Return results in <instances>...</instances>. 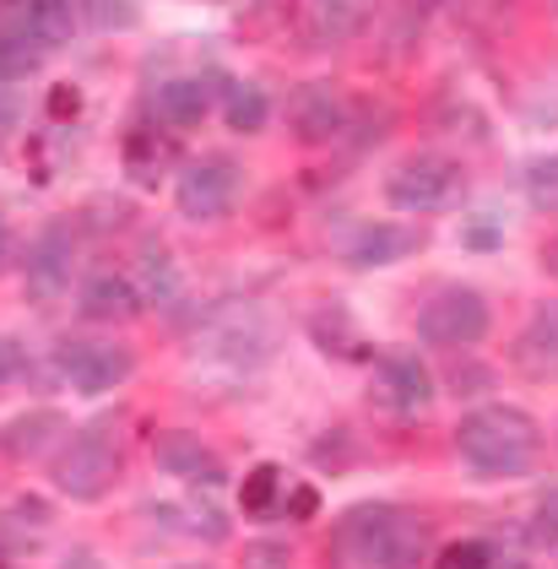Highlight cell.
I'll return each instance as SVG.
<instances>
[{"label": "cell", "instance_id": "11", "mask_svg": "<svg viewBox=\"0 0 558 569\" xmlns=\"http://www.w3.org/2000/svg\"><path fill=\"white\" fill-rule=\"evenodd\" d=\"M375 0H299V44L303 49H337L363 33Z\"/></svg>", "mask_w": 558, "mask_h": 569}, {"label": "cell", "instance_id": "40", "mask_svg": "<svg viewBox=\"0 0 558 569\" xmlns=\"http://www.w3.org/2000/svg\"><path fill=\"white\" fill-rule=\"evenodd\" d=\"M0 131H6V114H0Z\"/></svg>", "mask_w": 558, "mask_h": 569}, {"label": "cell", "instance_id": "15", "mask_svg": "<svg viewBox=\"0 0 558 569\" xmlns=\"http://www.w3.org/2000/svg\"><path fill=\"white\" fill-rule=\"evenodd\" d=\"M60 439H66V418L39 407V412H22V418H11L0 429V456H11V461H43Z\"/></svg>", "mask_w": 558, "mask_h": 569}, {"label": "cell", "instance_id": "17", "mask_svg": "<svg viewBox=\"0 0 558 569\" xmlns=\"http://www.w3.org/2000/svg\"><path fill=\"white\" fill-rule=\"evenodd\" d=\"M207 114H212V92L201 77H179L158 92V120H169L173 131H196Z\"/></svg>", "mask_w": 558, "mask_h": 569}, {"label": "cell", "instance_id": "6", "mask_svg": "<svg viewBox=\"0 0 558 569\" xmlns=\"http://www.w3.org/2000/svg\"><path fill=\"white\" fill-rule=\"evenodd\" d=\"M239 196H245V174H239V163L222 158V152H207V158L185 163L179 179H173V201H179V212L190 222L228 218V212L239 207Z\"/></svg>", "mask_w": 558, "mask_h": 569}, {"label": "cell", "instance_id": "24", "mask_svg": "<svg viewBox=\"0 0 558 569\" xmlns=\"http://www.w3.org/2000/svg\"><path fill=\"white\" fill-rule=\"evenodd\" d=\"M39 54L43 49L28 39V33H0V82H22V77H33L39 71Z\"/></svg>", "mask_w": 558, "mask_h": 569}, {"label": "cell", "instance_id": "32", "mask_svg": "<svg viewBox=\"0 0 558 569\" xmlns=\"http://www.w3.org/2000/svg\"><path fill=\"white\" fill-rule=\"evenodd\" d=\"M28 375V348L17 337H0V386H17Z\"/></svg>", "mask_w": 558, "mask_h": 569}, {"label": "cell", "instance_id": "12", "mask_svg": "<svg viewBox=\"0 0 558 569\" xmlns=\"http://www.w3.org/2000/svg\"><path fill=\"white\" fill-rule=\"evenodd\" d=\"M510 363L526 380H558V305H537L510 342Z\"/></svg>", "mask_w": 558, "mask_h": 569}, {"label": "cell", "instance_id": "16", "mask_svg": "<svg viewBox=\"0 0 558 569\" xmlns=\"http://www.w3.org/2000/svg\"><path fill=\"white\" fill-rule=\"evenodd\" d=\"M152 461L169 478H217L222 472L217 456L201 445V435H185V429H169V435L152 439Z\"/></svg>", "mask_w": 558, "mask_h": 569}, {"label": "cell", "instance_id": "22", "mask_svg": "<svg viewBox=\"0 0 558 569\" xmlns=\"http://www.w3.org/2000/svg\"><path fill=\"white\" fill-rule=\"evenodd\" d=\"M315 342L326 352H337V358H363V337H358V326L347 320L342 309H320L315 315Z\"/></svg>", "mask_w": 558, "mask_h": 569}, {"label": "cell", "instance_id": "33", "mask_svg": "<svg viewBox=\"0 0 558 569\" xmlns=\"http://www.w3.org/2000/svg\"><path fill=\"white\" fill-rule=\"evenodd\" d=\"M239 569H288V548L282 542H250Z\"/></svg>", "mask_w": 558, "mask_h": 569}, {"label": "cell", "instance_id": "36", "mask_svg": "<svg viewBox=\"0 0 558 569\" xmlns=\"http://www.w3.org/2000/svg\"><path fill=\"white\" fill-rule=\"evenodd\" d=\"M60 569H103V559H98V553H87V548H71V553L60 559Z\"/></svg>", "mask_w": 558, "mask_h": 569}, {"label": "cell", "instance_id": "30", "mask_svg": "<svg viewBox=\"0 0 558 569\" xmlns=\"http://www.w3.org/2000/svg\"><path fill=\"white\" fill-rule=\"evenodd\" d=\"M43 109H49V120H60V126H66V120H77V114H82V92L71 88V82H54L49 98H43Z\"/></svg>", "mask_w": 558, "mask_h": 569}, {"label": "cell", "instance_id": "4", "mask_svg": "<svg viewBox=\"0 0 558 569\" xmlns=\"http://www.w3.org/2000/svg\"><path fill=\"white\" fill-rule=\"evenodd\" d=\"M49 472H54V488L60 493H71V499H103L114 478H120V439L114 429L98 418V423H87L82 435H71L60 450H54V461H49Z\"/></svg>", "mask_w": 558, "mask_h": 569}, {"label": "cell", "instance_id": "19", "mask_svg": "<svg viewBox=\"0 0 558 569\" xmlns=\"http://www.w3.org/2000/svg\"><path fill=\"white\" fill-rule=\"evenodd\" d=\"M22 33H28L39 49L71 44V33H77V11H71V0H28V11H22Z\"/></svg>", "mask_w": 558, "mask_h": 569}, {"label": "cell", "instance_id": "31", "mask_svg": "<svg viewBox=\"0 0 558 569\" xmlns=\"http://www.w3.org/2000/svg\"><path fill=\"white\" fill-rule=\"evenodd\" d=\"M185 526H190L196 537H207V542H222V537H228V516H217L212 505H190Z\"/></svg>", "mask_w": 558, "mask_h": 569}, {"label": "cell", "instance_id": "27", "mask_svg": "<svg viewBox=\"0 0 558 569\" xmlns=\"http://www.w3.org/2000/svg\"><path fill=\"white\" fill-rule=\"evenodd\" d=\"M461 244H467L472 256H494V250L505 244V222L499 218H467L461 222Z\"/></svg>", "mask_w": 558, "mask_h": 569}, {"label": "cell", "instance_id": "20", "mask_svg": "<svg viewBox=\"0 0 558 569\" xmlns=\"http://www.w3.org/2000/svg\"><path fill=\"white\" fill-rule=\"evenodd\" d=\"M222 120L233 136H256L266 131L271 120V98L256 88V82H228V98H222Z\"/></svg>", "mask_w": 558, "mask_h": 569}, {"label": "cell", "instance_id": "25", "mask_svg": "<svg viewBox=\"0 0 558 569\" xmlns=\"http://www.w3.org/2000/svg\"><path fill=\"white\" fill-rule=\"evenodd\" d=\"M141 22V0H87V28L98 33H130Z\"/></svg>", "mask_w": 558, "mask_h": 569}, {"label": "cell", "instance_id": "18", "mask_svg": "<svg viewBox=\"0 0 558 569\" xmlns=\"http://www.w3.org/2000/svg\"><path fill=\"white\" fill-rule=\"evenodd\" d=\"M136 293L141 299H158V305H169L179 299V288H185V277H179V261H173L169 244H141V256H136Z\"/></svg>", "mask_w": 558, "mask_h": 569}, {"label": "cell", "instance_id": "29", "mask_svg": "<svg viewBox=\"0 0 558 569\" xmlns=\"http://www.w3.org/2000/svg\"><path fill=\"white\" fill-rule=\"evenodd\" d=\"M126 222H130V201H109V196L87 201V228L109 233V228H126Z\"/></svg>", "mask_w": 558, "mask_h": 569}, {"label": "cell", "instance_id": "42", "mask_svg": "<svg viewBox=\"0 0 558 569\" xmlns=\"http://www.w3.org/2000/svg\"><path fill=\"white\" fill-rule=\"evenodd\" d=\"M554 6H558V0H554Z\"/></svg>", "mask_w": 558, "mask_h": 569}, {"label": "cell", "instance_id": "37", "mask_svg": "<svg viewBox=\"0 0 558 569\" xmlns=\"http://www.w3.org/2000/svg\"><path fill=\"white\" fill-rule=\"evenodd\" d=\"M542 271H548V277L558 282V233L548 239V244H542Z\"/></svg>", "mask_w": 558, "mask_h": 569}, {"label": "cell", "instance_id": "13", "mask_svg": "<svg viewBox=\"0 0 558 569\" xmlns=\"http://www.w3.org/2000/svg\"><path fill=\"white\" fill-rule=\"evenodd\" d=\"M71 288V244L49 228L39 244L28 250V266H22V293L33 299V305H49V299H60Z\"/></svg>", "mask_w": 558, "mask_h": 569}, {"label": "cell", "instance_id": "23", "mask_svg": "<svg viewBox=\"0 0 558 569\" xmlns=\"http://www.w3.org/2000/svg\"><path fill=\"white\" fill-rule=\"evenodd\" d=\"M526 201L537 207V212H558V152H542V158H531L526 163Z\"/></svg>", "mask_w": 558, "mask_h": 569}, {"label": "cell", "instance_id": "39", "mask_svg": "<svg viewBox=\"0 0 558 569\" xmlns=\"http://www.w3.org/2000/svg\"><path fill=\"white\" fill-rule=\"evenodd\" d=\"M0 569H11V565H6V553H0Z\"/></svg>", "mask_w": 558, "mask_h": 569}, {"label": "cell", "instance_id": "5", "mask_svg": "<svg viewBox=\"0 0 558 569\" xmlns=\"http://www.w3.org/2000/svg\"><path fill=\"white\" fill-rule=\"evenodd\" d=\"M488 331H494V309L467 282L439 288L429 305L418 309V342H429V348L461 352V348H477Z\"/></svg>", "mask_w": 558, "mask_h": 569}, {"label": "cell", "instance_id": "9", "mask_svg": "<svg viewBox=\"0 0 558 569\" xmlns=\"http://www.w3.org/2000/svg\"><path fill=\"white\" fill-rule=\"evenodd\" d=\"M347 126H352V114H347L342 88H331V82H303V88L288 92V131H293V141L326 147V141H337Z\"/></svg>", "mask_w": 558, "mask_h": 569}, {"label": "cell", "instance_id": "38", "mask_svg": "<svg viewBox=\"0 0 558 569\" xmlns=\"http://www.w3.org/2000/svg\"><path fill=\"white\" fill-rule=\"evenodd\" d=\"M6 256H11V228H6V218H0V266H6Z\"/></svg>", "mask_w": 558, "mask_h": 569}, {"label": "cell", "instance_id": "21", "mask_svg": "<svg viewBox=\"0 0 558 569\" xmlns=\"http://www.w3.org/2000/svg\"><path fill=\"white\" fill-rule=\"evenodd\" d=\"M239 505H245V516H271L282 505V467L277 461H260L256 472H245Z\"/></svg>", "mask_w": 558, "mask_h": 569}, {"label": "cell", "instance_id": "3", "mask_svg": "<svg viewBox=\"0 0 558 569\" xmlns=\"http://www.w3.org/2000/svg\"><path fill=\"white\" fill-rule=\"evenodd\" d=\"M386 201L412 218H439L467 201V169L445 152H412L386 174Z\"/></svg>", "mask_w": 558, "mask_h": 569}, {"label": "cell", "instance_id": "41", "mask_svg": "<svg viewBox=\"0 0 558 569\" xmlns=\"http://www.w3.org/2000/svg\"><path fill=\"white\" fill-rule=\"evenodd\" d=\"M185 569H201V565H185Z\"/></svg>", "mask_w": 558, "mask_h": 569}, {"label": "cell", "instance_id": "35", "mask_svg": "<svg viewBox=\"0 0 558 569\" xmlns=\"http://www.w3.org/2000/svg\"><path fill=\"white\" fill-rule=\"evenodd\" d=\"M315 510H320V493H315L309 482H299V488L288 493V516H293V521H309Z\"/></svg>", "mask_w": 558, "mask_h": 569}, {"label": "cell", "instance_id": "34", "mask_svg": "<svg viewBox=\"0 0 558 569\" xmlns=\"http://www.w3.org/2000/svg\"><path fill=\"white\" fill-rule=\"evenodd\" d=\"M531 537H537V542H558V488H548V499L537 505V516H531Z\"/></svg>", "mask_w": 558, "mask_h": 569}, {"label": "cell", "instance_id": "8", "mask_svg": "<svg viewBox=\"0 0 558 569\" xmlns=\"http://www.w3.org/2000/svg\"><path fill=\"white\" fill-rule=\"evenodd\" d=\"M54 363L82 396H103L136 375V352L126 342H60Z\"/></svg>", "mask_w": 558, "mask_h": 569}, {"label": "cell", "instance_id": "10", "mask_svg": "<svg viewBox=\"0 0 558 569\" xmlns=\"http://www.w3.org/2000/svg\"><path fill=\"white\" fill-rule=\"evenodd\" d=\"M429 244V233L418 222H363L352 239H347L342 261L352 271H380V266H396L407 256H418Z\"/></svg>", "mask_w": 558, "mask_h": 569}, {"label": "cell", "instance_id": "7", "mask_svg": "<svg viewBox=\"0 0 558 569\" xmlns=\"http://www.w3.org/2000/svg\"><path fill=\"white\" fill-rule=\"evenodd\" d=\"M434 396H439V386H434L429 363L412 348H390L375 358V401L390 418H424L434 407Z\"/></svg>", "mask_w": 558, "mask_h": 569}, {"label": "cell", "instance_id": "1", "mask_svg": "<svg viewBox=\"0 0 558 569\" xmlns=\"http://www.w3.org/2000/svg\"><path fill=\"white\" fill-rule=\"evenodd\" d=\"M429 548V521L396 499H363L337 516L326 542V569H418Z\"/></svg>", "mask_w": 558, "mask_h": 569}, {"label": "cell", "instance_id": "14", "mask_svg": "<svg viewBox=\"0 0 558 569\" xmlns=\"http://www.w3.org/2000/svg\"><path fill=\"white\" fill-rule=\"evenodd\" d=\"M77 305H82L87 320L114 326V320H136L147 299L136 293V282H130V277H120V271H92L82 288H77Z\"/></svg>", "mask_w": 558, "mask_h": 569}, {"label": "cell", "instance_id": "28", "mask_svg": "<svg viewBox=\"0 0 558 569\" xmlns=\"http://www.w3.org/2000/svg\"><path fill=\"white\" fill-rule=\"evenodd\" d=\"M450 396H482L494 391V369L488 363H450Z\"/></svg>", "mask_w": 558, "mask_h": 569}, {"label": "cell", "instance_id": "26", "mask_svg": "<svg viewBox=\"0 0 558 569\" xmlns=\"http://www.w3.org/2000/svg\"><path fill=\"white\" fill-rule=\"evenodd\" d=\"M434 569H494V548L482 537H461V542H445L434 553Z\"/></svg>", "mask_w": 558, "mask_h": 569}, {"label": "cell", "instance_id": "2", "mask_svg": "<svg viewBox=\"0 0 558 569\" xmlns=\"http://www.w3.org/2000/svg\"><path fill=\"white\" fill-rule=\"evenodd\" d=\"M537 450H542V429L526 407H477L456 423V456L461 467L482 482H505V478H526L537 467Z\"/></svg>", "mask_w": 558, "mask_h": 569}]
</instances>
